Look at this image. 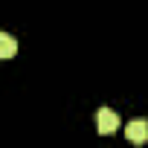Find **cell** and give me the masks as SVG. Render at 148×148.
<instances>
[{"mask_svg": "<svg viewBox=\"0 0 148 148\" xmlns=\"http://www.w3.org/2000/svg\"><path fill=\"white\" fill-rule=\"evenodd\" d=\"M96 125H99V134H113L116 128H119V116H116V110H110V108H99V113H96Z\"/></svg>", "mask_w": 148, "mask_h": 148, "instance_id": "1", "label": "cell"}, {"mask_svg": "<svg viewBox=\"0 0 148 148\" xmlns=\"http://www.w3.org/2000/svg\"><path fill=\"white\" fill-rule=\"evenodd\" d=\"M125 136L134 142V145H142L148 139V122L145 119H131L128 128H125Z\"/></svg>", "mask_w": 148, "mask_h": 148, "instance_id": "2", "label": "cell"}, {"mask_svg": "<svg viewBox=\"0 0 148 148\" xmlns=\"http://www.w3.org/2000/svg\"><path fill=\"white\" fill-rule=\"evenodd\" d=\"M18 52V41L9 32H0V58H12Z\"/></svg>", "mask_w": 148, "mask_h": 148, "instance_id": "3", "label": "cell"}]
</instances>
